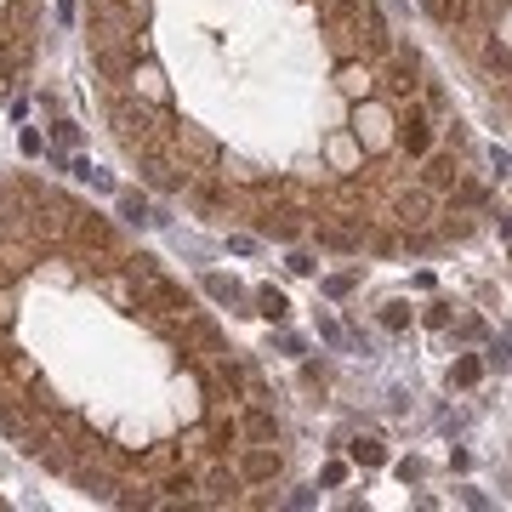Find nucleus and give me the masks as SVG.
<instances>
[{
	"instance_id": "1",
	"label": "nucleus",
	"mask_w": 512,
	"mask_h": 512,
	"mask_svg": "<svg viewBox=\"0 0 512 512\" xmlns=\"http://www.w3.org/2000/svg\"><path fill=\"white\" fill-rule=\"evenodd\" d=\"M416 69H421V57H416V52H387L382 86H387L393 97H410V92H416Z\"/></svg>"
},
{
	"instance_id": "2",
	"label": "nucleus",
	"mask_w": 512,
	"mask_h": 512,
	"mask_svg": "<svg viewBox=\"0 0 512 512\" xmlns=\"http://www.w3.org/2000/svg\"><path fill=\"white\" fill-rule=\"evenodd\" d=\"M359 29H365L370 57H387V52H393V40H387V23H382V12H376V6H365V12H359Z\"/></svg>"
},
{
	"instance_id": "3",
	"label": "nucleus",
	"mask_w": 512,
	"mask_h": 512,
	"mask_svg": "<svg viewBox=\"0 0 512 512\" xmlns=\"http://www.w3.org/2000/svg\"><path fill=\"white\" fill-rule=\"evenodd\" d=\"M336 86L348 97H365L370 92V69L359 63V57H342V69H336Z\"/></svg>"
},
{
	"instance_id": "4",
	"label": "nucleus",
	"mask_w": 512,
	"mask_h": 512,
	"mask_svg": "<svg viewBox=\"0 0 512 512\" xmlns=\"http://www.w3.org/2000/svg\"><path fill=\"white\" fill-rule=\"evenodd\" d=\"M399 143L410 148V154H427V143H433V137H427V114H421V109H410V120H404V131H399Z\"/></svg>"
},
{
	"instance_id": "5",
	"label": "nucleus",
	"mask_w": 512,
	"mask_h": 512,
	"mask_svg": "<svg viewBox=\"0 0 512 512\" xmlns=\"http://www.w3.org/2000/svg\"><path fill=\"white\" fill-rule=\"evenodd\" d=\"M399 217H404V222H427V194H404V200H399Z\"/></svg>"
},
{
	"instance_id": "6",
	"label": "nucleus",
	"mask_w": 512,
	"mask_h": 512,
	"mask_svg": "<svg viewBox=\"0 0 512 512\" xmlns=\"http://www.w3.org/2000/svg\"><path fill=\"white\" fill-rule=\"evenodd\" d=\"M421 6H427L439 23H456V18H461V0H421Z\"/></svg>"
},
{
	"instance_id": "7",
	"label": "nucleus",
	"mask_w": 512,
	"mask_h": 512,
	"mask_svg": "<svg viewBox=\"0 0 512 512\" xmlns=\"http://www.w3.org/2000/svg\"><path fill=\"white\" fill-rule=\"evenodd\" d=\"M450 177H456V160H433L427 165V188H444Z\"/></svg>"
},
{
	"instance_id": "8",
	"label": "nucleus",
	"mask_w": 512,
	"mask_h": 512,
	"mask_svg": "<svg viewBox=\"0 0 512 512\" xmlns=\"http://www.w3.org/2000/svg\"><path fill=\"white\" fill-rule=\"evenodd\" d=\"M256 302H262V313H268V319H285V296H279V291H262Z\"/></svg>"
},
{
	"instance_id": "9",
	"label": "nucleus",
	"mask_w": 512,
	"mask_h": 512,
	"mask_svg": "<svg viewBox=\"0 0 512 512\" xmlns=\"http://www.w3.org/2000/svg\"><path fill=\"white\" fill-rule=\"evenodd\" d=\"M484 57H490V69H512V52L501 46V40H490V52H484Z\"/></svg>"
}]
</instances>
